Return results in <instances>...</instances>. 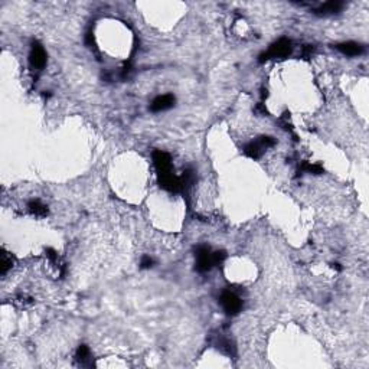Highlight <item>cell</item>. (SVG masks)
I'll use <instances>...</instances> for the list:
<instances>
[{
	"label": "cell",
	"instance_id": "5b68a950",
	"mask_svg": "<svg viewBox=\"0 0 369 369\" xmlns=\"http://www.w3.org/2000/svg\"><path fill=\"white\" fill-rule=\"evenodd\" d=\"M153 162H154V166H156L159 177L173 173L172 172V159L166 152H162V150L153 152Z\"/></svg>",
	"mask_w": 369,
	"mask_h": 369
},
{
	"label": "cell",
	"instance_id": "9a60e30c",
	"mask_svg": "<svg viewBox=\"0 0 369 369\" xmlns=\"http://www.w3.org/2000/svg\"><path fill=\"white\" fill-rule=\"evenodd\" d=\"M140 265H142V268H150L153 265V258H150L149 255H144V257L142 258Z\"/></svg>",
	"mask_w": 369,
	"mask_h": 369
},
{
	"label": "cell",
	"instance_id": "5bb4252c",
	"mask_svg": "<svg viewBox=\"0 0 369 369\" xmlns=\"http://www.w3.org/2000/svg\"><path fill=\"white\" fill-rule=\"evenodd\" d=\"M88 358H89V349L87 346H84V345H81V346L78 347V352H77V359L81 364H85L88 361Z\"/></svg>",
	"mask_w": 369,
	"mask_h": 369
},
{
	"label": "cell",
	"instance_id": "4fadbf2b",
	"mask_svg": "<svg viewBox=\"0 0 369 369\" xmlns=\"http://www.w3.org/2000/svg\"><path fill=\"white\" fill-rule=\"evenodd\" d=\"M12 264H13L12 258H10L6 253H3V254H1V260H0V273L4 276V274L12 268Z\"/></svg>",
	"mask_w": 369,
	"mask_h": 369
},
{
	"label": "cell",
	"instance_id": "7c38bea8",
	"mask_svg": "<svg viewBox=\"0 0 369 369\" xmlns=\"http://www.w3.org/2000/svg\"><path fill=\"white\" fill-rule=\"evenodd\" d=\"M300 169L303 172H307V173H313V174H320L323 173V168L319 166V165H313V163H309V162H303Z\"/></svg>",
	"mask_w": 369,
	"mask_h": 369
},
{
	"label": "cell",
	"instance_id": "30bf717a",
	"mask_svg": "<svg viewBox=\"0 0 369 369\" xmlns=\"http://www.w3.org/2000/svg\"><path fill=\"white\" fill-rule=\"evenodd\" d=\"M28 209L35 217H46L48 215V208L45 206L41 200H30L28 203Z\"/></svg>",
	"mask_w": 369,
	"mask_h": 369
},
{
	"label": "cell",
	"instance_id": "6da1fadb",
	"mask_svg": "<svg viewBox=\"0 0 369 369\" xmlns=\"http://www.w3.org/2000/svg\"><path fill=\"white\" fill-rule=\"evenodd\" d=\"M225 260L224 251H212L208 245H199L196 248V265L195 268L199 273H206L212 267L221 264Z\"/></svg>",
	"mask_w": 369,
	"mask_h": 369
},
{
	"label": "cell",
	"instance_id": "ba28073f",
	"mask_svg": "<svg viewBox=\"0 0 369 369\" xmlns=\"http://www.w3.org/2000/svg\"><path fill=\"white\" fill-rule=\"evenodd\" d=\"M336 48L346 57H358L364 52V46L356 42H343V44L336 45Z\"/></svg>",
	"mask_w": 369,
	"mask_h": 369
},
{
	"label": "cell",
	"instance_id": "52a82bcc",
	"mask_svg": "<svg viewBox=\"0 0 369 369\" xmlns=\"http://www.w3.org/2000/svg\"><path fill=\"white\" fill-rule=\"evenodd\" d=\"M174 97L172 94H165V95H159L156 97L150 104V111L153 113H162L166 110L172 109L174 106Z\"/></svg>",
	"mask_w": 369,
	"mask_h": 369
},
{
	"label": "cell",
	"instance_id": "9c48e42d",
	"mask_svg": "<svg viewBox=\"0 0 369 369\" xmlns=\"http://www.w3.org/2000/svg\"><path fill=\"white\" fill-rule=\"evenodd\" d=\"M343 7V3L342 1H338V0H332V1H326L323 3L320 7L316 9V13L319 15H335L338 12H341Z\"/></svg>",
	"mask_w": 369,
	"mask_h": 369
},
{
	"label": "cell",
	"instance_id": "8fae6325",
	"mask_svg": "<svg viewBox=\"0 0 369 369\" xmlns=\"http://www.w3.org/2000/svg\"><path fill=\"white\" fill-rule=\"evenodd\" d=\"M217 347L221 349L222 352H225L227 355H234L235 353V347L231 343V341L225 339V338H219L217 342Z\"/></svg>",
	"mask_w": 369,
	"mask_h": 369
},
{
	"label": "cell",
	"instance_id": "3957f363",
	"mask_svg": "<svg viewBox=\"0 0 369 369\" xmlns=\"http://www.w3.org/2000/svg\"><path fill=\"white\" fill-rule=\"evenodd\" d=\"M274 143H276V142H274L273 137L262 136L258 140L248 143V144L244 147V153H245L248 157H251V159H260L268 147H273V146H274Z\"/></svg>",
	"mask_w": 369,
	"mask_h": 369
},
{
	"label": "cell",
	"instance_id": "8992f818",
	"mask_svg": "<svg viewBox=\"0 0 369 369\" xmlns=\"http://www.w3.org/2000/svg\"><path fill=\"white\" fill-rule=\"evenodd\" d=\"M29 62H30V66L35 68V69H42L46 64V54H45V49L42 48V45L35 42L32 45V51H30V55H29Z\"/></svg>",
	"mask_w": 369,
	"mask_h": 369
},
{
	"label": "cell",
	"instance_id": "7a4b0ae2",
	"mask_svg": "<svg viewBox=\"0 0 369 369\" xmlns=\"http://www.w3.org/2000/svg\"><path fill=\"white\" fill-rule=\"evenodd\" d=\"M293 51V45H291V41L283 38V39H279L277 42L270 46V49L264 54L260 55V61L264 62V61H268V59H277V58H285L291 54Z\"/></svg>",
	"mask_w": 369,
	"mask_h": 369
},
{
	"label": "cell",
	"instance_id": "277c9868",
	"mask_svg": "<svg viewBox=\"0 0 369 369\" xmlns=\"http://www.w3.org/2000/svg\"><path fill=\"white\" fill-rule=\"evenodd\" d=\"M219 303L222 306L224 312L229 316L238 314L242 309V300L232 291H224L219 297Z\"/></svg>",
	"mask_w": 369,
	"mask_h": 369
}]
</instances>
